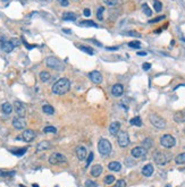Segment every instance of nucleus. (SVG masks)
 <instances>
[{
	"instance_id": "aec40b11",
	"label": "nucleus",
	"mask_w": 185,
	"mask_h": 187,
	"mask_svg": "<svg viewBox=\"0 0 185 187\" xmlns=\"http://www.w3.org/2000/svg\"><path fill=\"white\" fill-rule=\"evenodd\" d=\"M153 166L151 163L146 164L143 168H142V175L146 176V177H150V176L153 174Z\"/></svg>"
},
{
	"instance_id": "39448f33",
	"label": "nucleus",
	"mask_w": 185,
	"mask_h": 187,
	"mask_svg": "<svg viewBox=\"0 0 185 187\" xmlns=\"http://www.w3.org/2000/svg\"><path fill=\"white\" fill-rule=\"evenodd\" d=\"M149 119H150V123L159 129H163V128L166 127V120L157 113H151L149 116Z\"/></svg>"
},
{
	"instance_id": "72a5a7b5",
	"label": "nucleus",
	"mask_w": 185,
	"mask_h": 187,
	"mask_svg": "<svg viewBox=\"0 0 185 187\" xmlns=\"http://www.w3.org/2000/svg\"><path fill=\"white\" fill-rule=\"evenodd\" d=\"M153 8H155V10L159 13V11H161L163 9V5H161V2L159 1V0H155L153 1Z\"/></svg>"
},
{
	"instance_id": "5fc2aeb1",
	"label": "nucleus",
	"mask_w": 185,
	"mask_h": 187,
	"mask_svg": "<svg viewBox=\"0 0 185 187\" xmlns=\"http://www.w3.org/2000/svg\"><path fill=\"white\" fill-rule=\"evenodd\" d=\"M181 42H182V43L185 45V38H181Z\"/></svg>"
},
{
	"instance_id": "a19ab883",
	"label": "nucleus",
	"mask_w": 185,
	"mask_h": 187,
	"mask_svg": "<svg viewBox=\"0 0 185 187\" xmlns=\"http://www.w3.org/2000/svg\"><path fill=\"white\" fill-rule=\"evenodd\" d=\"M114 187H126V181L124 179H119V180L116 181V184H115Z\"/></svg>"
},
{
	"instance_id": "c85d7f7f",
	"label": "nucleus",
	"mask_w": 185,
	"mask_h": 187,
	"mask_svg": "<svg viewBox=\"0 0 185 187\" xmlns=\"http://www.w3.org/2000/svg\"><path fill=\"white\" fill-rule=\"evenodd\" d=\"M129 123H131V125L137 126V127H141V126H142V120H141V118L139 117V116H136V117H134V118H132Z\"/></svg>"
},
{
	"instance_id": "393cba45",
	"label": "nucleus",
	"mask_w": 185,
	"mask_h": 187,
	"mask_svg": "<svg viewBox=\"0 0 185 187\" xmlns=\"http://www.w3.org/2000/svg\"><path fill=\"white\" fill-rule=\"evenodd\" d=\"M79 26H83V27H99L98 24L93 21H82L79 23Z\"/></svg>"
},
{
	"instance_id": "864d4df0",
	"label": "nucleus",
	"mask_w": 185,
	"mask_h": 187,
	"mask_svg": "<svg viewBox=\"0 0 185 187\" xmlns=\"http://www.w3.org/2000/svg\"><path fill=\"white\" fill-rule=\"evenodd\" d=\"M64 32H65V33H67V34L72 33V31H71V30H68V28H64Z\"/></svg>"
},
{
	"instance_id": "bb28decb",
	"label": "nucleus",
	"mask_w": 185,
	"mask_h": 187,
	"mask_svg": "<svg viewBox=\"0 0 185 187\" xmlns=\"http://www.w3.org/2000/svg\"><path fill=\"white\" fill-rule=\"evenodd\" d=\"M142 146L148 151L149 149H151V147L153 146V141H152L151 138H146L144 141L142 142Z\"/></svg>"
},
{
	"instance_id": "4c0bfd02",
	"label": "nucleus",
	"mask_w": 185,
	"mask_h": 187,
	"mask_svg": "<svg viewBox=\"0 0 185 187\" xmlns=\"http://www.w3.org/2000/svg\"><path fill=\"white\" fill-rule=\"evenodd\" d=\"M103 181H105V184H107V185H110V184H112L115 181V177L112 175H108L106 176V178L103 179Z\"/></svg>"
},
{
	"instance_id": "2eb2a0df",
	"label": "nucleus",
	"mask_w": 185,
	"mask_h": 187,
	"mask_svg": "<svg viewBox=\"0 0 185 187\" xmlns=\"http://www.w3.org/2000/svg\"><path fill=\"white\" fill-rule=\"evenodd\" d=\"M124 93V86L122 84H119V83H117V84L112 85L111 87V94L115 98H119V96H122Z\"/></svg>"
},
{
	"instance_id": "49530a36",
	"label": "nucleus",
	"mask_w": 185,
	"mask_h": 187,
	"mask_svg": "<svg viewBox=\"0 0 185 187\" xmlns=\"http://www.w3.org/2000/svg\"><path fill=\"white\" fill-rule=\"evenodd\" d=\"M9 41H10L11 43H13V45H14V47H18V45L21 44V42H19V40H18V39H16V38H14V39H10V40H9Z\"/></svg>"
},
{
	"instance_id": "6e6552de",
	"label": "nucleus",
	"mask_w": 185,
	"mask_h": 187,
	"mask_svg": "<svg viewBox=\"0 0 185 187\" xmlns=\"http://www.w3.org/2000/svg\"><path fill=\"white\" fill-rule=\"evenodd\" d=\"M117 142L118 145L120 147H126L129 144V134L124 130H120L118 132V136H117Z\"/></svg>"
},
{
	"instance_id": "e433bc0d",
	"label": "nucleus",
	"mask_w": 185,
	"mask_h": 187,
	"mask_svg": "<svg viewBox=\"0 0 185 187\" xmlns=\"http://www.w3.org/2000/svg\"><path fill=\"white\" fill-rule=\"evenodd\" d=\"M129 48H133V49H140L141 42L140 41H132V42H129Z\"/></svg>"
},
{
	"instance_id": "c03bdc74",
	"label": "nucleus",
	"mask_w": 185,
	"mask_h": 187,
	"mask_svg": "<svg viewBox=\"0 0 185 187\" xmlns=\"http://www.w3.org/2000/svg\"><path fill=\"white\" fill-rule=\"evenodd\" d=\"M165 19V16H158L156 17V18H153V19H151L150 21V24H153V23H158V22H160V21H163Z\"/></svg>"
},
{
	"instance_id": "7c9ffc66",
	"label": "nucleus",
	"mask_w": 185,
	"mask_h": 187,
	"mask_svg": "<svg viewBox=\"0 0 185 187\" xmlns=\"http://www.w3.org/2000/svg\"><path fill=\"white\" fill-rule=\"evenodd\" d=\"M102 1L109 7H116L120 4V0H102Z\"/></svg>"
},
{
	"instance_id": "f704fd0d",
	"label": "nucleus",
	"mask_w": 185,
	"mask_h": 187,
	"mask_svg": "<svg viewBox=\"0 0 185 187\" xmlns=\"http://www.w3.org/2000/svg\"><path fill=\"white\" fill-rule=\"evenodd\" d=\"M43 132H45V134H50V133H52V134H56L57 128L56 127H53V126H47L45 129H43Z\"/></svg>"
},
{
	"instance_id": "8fccbe9b",
	"label": "nucleus",
	"mask_w": 185,
	"mask_h": 187,
	"mask_svg": "<svg viewBox=\"0 0 185 187\" xmlns=\"http://www.w3.org/2000/svg\"><path fill=\"white\" fill-rule=\"evenodd\" d=\"M83 14H84V16L89 17L91 15V10L89 9V8H85V9H84V13H83Z\"/></svg>"
},
{
	"instance_id": "a211bd4d",
	"label": "nucleus",
	"mask_w": 185,
	"mask_h": 187,
	"mask_svg": "<svg viewBox=\"0 0 185 187\" xmlns=\"http://www.w3.org/2000/svg\"><path fill=\"white\" fill-rule=\"evenodd\" d=\"M62 19L67 21V22H74V21L77 19V15L75 13H73V11H66L62 15Z\"/></svg>"
},
{
	"instance_id": "37998d69",
	"label": "nucleus",
	"mask_w": 185,
	"mask_h": 187,
	"mask_svg": "<svg viewBox=\"0 0 185 187\" xmlns=\"http://www.w3.org/2000/svg\"><path fill=\"white\" fill-rule=\"evenodd\" d=\"M0 174L2 177H10V176L15 175V171H1Z\"/></svg>"
},
{
	"instance_id": "4d7b16f0",
	"label": "nucleus",
	"mask_w": 185,
	"mask_h": 187,
	"mask_svg": "<svg viewBox=\"0 0 185 187\" xmlns=\"http://www.w3.org/2000/svg\"><path fill=\"white\" fill-rule=\"evenodd\" d=\"M43 1H51V0H43Z\"/></svg>"
},
{
	"instance_id": "b1692460",
	"label": "nucleus",
	"mask_w": 185,
	"mask_h": 187,
	"mask_svg": "<svg viewBox=\"0 0 185 187\" xmlns=\"http://www.w3.org/2000/svg\"><path fill=\"white\" fill-rule=\"evenodd\" d=\"M174 120L176 123H185V111H178L175 113Z\"/></svg>"
},
{
	"instance_id": "f257e3e1",
	"label": "nucleus",
	"mask_w": 185,
	"mask_h": 187,
	"mask_svg": "<svg viewBox=\"0 0 185 187\" xmlns=\"http://www.w3.org/2000/svg\"><path fill=\"white\" fill-rule=\"evenodd\" d=\"M71 89V82L67 78H60L52 85V93L56 95L66 94Z\"/></svg>"
},
{
	"instance_id": "c756f323",
	"label": "nucleus",
	"mask_w": 185,
	"mask_h": 187,
	"mask_svg": "<svg viewBox=\"0 0 185 187\" xmlns=\"http://www.w3.org/2000/svg\"><path fill=\"white\" fill-rule=\"evenodd\" d=\"M175 162L177 164H185V153H181L175 158Z\"/></svg>"
},
{
	"instance_id": "6ab92c4d",
	"label": "nucleus",
	"mask_w": 185,
	"mask_h": 187,
	"mask_svg": "<svg viewBox=\"0 0 185 187\" xmlns=\"http://www.w3.org/2000/svg\"><path fill=\"white\" fill-rule=\"evenodd\" d=\"M51 146V144H50V142H48V141H42V142H40L39 144L36 145V151L38 152H41V151H45V150H49Z\"/></svg>"
},
{
	"instance_id": "412c9836",
	"label": "nucleus",
	"mask_w": 185,
	"mask_h": 187,
	"mask_svg": "<svg viewBox=\"0 0 185 187\" xmlns=\"http://www.w3.org/2000/svg\"><path fill=\"white\" fill-rule=\"evenodd\" d=\"M102 174V166L101 164H94L91 168V175L93 177H99Z\"/></svg>"
},
{
	"instance_id": "09e8293b",
	"label": "nucleus",
	"mask_w": 185,
	"mask_h": 187,
	"mask_svg": "<svg viewBox=\"0 0 185 187\" xmlns=\"http://www.w3.org/2000/svg\"><path fill=\"white\" fill-rule=\"evenodd\" d=\"M92 160H93V152H90V154H89V158H88V160H86V167H88V166H90Z\"/></svg>"
},
{
	"instance_id": "a18cd8bd",
	"label": "nucleus",
	"mask_w": 185,
	"mask_h": 187,
	"mask_svg": "<svg viewBox=\"0 0 185 187\" xmlns=\"http://www.w3.org/2000/svg\"><path fill=\"white\" fill-rule=\"evenodd\" d=\"M58 4L62 6V7H67L69 6V0H57Z\"/></svg>"
},
{
	"instance_id": "423d86ee",
	"label": "nucleus",
	"mask_w": 185,
	"mask_h": 187,
	"mask_svg": "<svg viewBox=\"0 0 185 187\" xmlns=\"http://www.w3.org/2000/svg\"><path fill=\"white\" fill-rule=\"evenodd\" d=\"M160 144H161L163 147H166V149H170V147L175 146L176 140H175L174 136L169 135V134H166V135L161 136V138H160Z\"/></svg>"
},
{
	"instance_id": "7ed1b4c3",
	"label": "nucleus",
	"mask_w": 185,
	"mask_h": 187,
	"mask_svg": "<svg viewBox=\"0 0 185 187\" xmlns=\"http://www.w3.org/2000/svg\"><path fill=\"white\" fill-rule=\"evenodd\" d=\"M170 160V154L163 151H156L153 153V161L158 164V166H165L167 164Z\"/></svg>"
},
{
	"instance_id": "f3484780",
	"label": "nucleus",
	"mask_w": 185,
	"mask_h": 187,
	"mask_svg": "<svg viewBox=\"0 0 185 187\" xmlns=\"http://www.w3.org/2000/svg\"><path fill=\"white\" fill-rule=\"evenodd\" d=\"M76 157L79 161H83L86 158V149L84 146H77L76 147Z\"/></svg>"
},
{
	"instance_id": "6e6d98bb",
	"label": "nucleus",
	"mask_w": 185,
	"mask_h": 187,
	"mask_svg": "<svg viewBox=\"0 0 185 187\" xmlns=\"http://www.w3.org/2000/svg\"><path fill=\"white\" fill-rule=\"evenodd\" d=\"M33 187H39V186H38L36 184H33Z\"/></svg>"
},
{
	"instance_id": "f8f14e48",
	"label": "nucleus",
	"mask_w": 185,
	"mask_h": 187,
	"mask_svg": "<svg viewBox=\"0 0 185 187\" xmlns=\"http://www.w3.org/2000/svg\"><path fill=\"white\" fill-rule=\"evenodd\" d=\"M13 126H14V128H16L18 130L24 129L26 127V121H25L24 117H18V116L15 117L13 119Z\"/></svg>"
},
{
	"instance_id": "ddd939ff",
	"label": "nucleus",
	"mask_w": 185,
	"mask_h": 187,
	"mask_svg": "<svg viewBox=\"0 0 185 187\" xmlns=\"http://www.w3.org/2000/svg\"><path fill=\"white\" fill-rule=\"evenodd\" d=\"M0 43H1V49H2V51H5L7 53L11 52V51L14 50V48H15L10 41L6 40L5 38H1V39H0Z\"/></svg>"
},
{
	"instance_id": "79ce46f5",
	"label": "nucleus",
	"mask_w": 185,
	"mask_h": 187,
	"mask_svg": "<svg viewBox=\"0 0 185 187\" xmlns=\"http://www.w3.org/2000/svg\"><path fill=\"white\" fill-rule=\"evenodd\" d=\"M85 186L86 187H98V184H97L95 181L88 179V180L85 181Z\"/></svg>"
},
{
	"instance_id": "cd10ccee",
	"label": "nucleus",
	"mask_w": 185,
	"mask_h": 187,
	"mask_svg": "<svg viewBox=\"0 0 185 187\" xmlns=\"http://www.w3.org/2000/svg\"><path fill=\"white\" fill-rule=\"evenodd\" d=\"M42 110H43V112L45 115H53L55 113V109L51 107L50 104H45L43 107H42Z\"/></svg>"
},
{
	"instance_id": "2f4dec72",
	"label": "nucleus",
	"mask_w": 185,
	"mask_h": 187,
	"mask_svg": "<svg viewBox=\"0 0 185 187\" xmlns=\"http://www.w3.org/2000/svg\"><path fill=\"white\" fill-rule=\"evenodd\" d=\"M142 10H143V13L146 14V16H151L152 15V10L150 9V7L146 5V4H143V5H142Z\"/></svg>"
},
{
	"instance_id": "13d9d810",
	"label": "nucleus",
	"mask_w": 185,
	"mask_h": 187,
	"mask_svg": "<svg viewBox=\"0 0 185 187\" xmlns=\"http://www.w3.org/2000/svg\"><path fill=\"white\" fill-rule=\"evenodd\" d=\"M166 187H172V186H170V185H167V186H166Z\"/></svg>"
},
{
	"instance_id": "473e14b6",
	"label": "nucleus",
	"mask_w": 185,
	"mask_h": 187,
	"mask_svg": "<svg viewBox=\"0 0 185 187\" xmlns=\"http://www.w3.org/2000/svg\"><path fill=\"white\" fill-rule=\"evenodd\" d=\"M79 50H82L83 52H86V53H89V55H93L94 52H93V50H92V48H90V47H84V45H79Z\"/></svg>"
},
{
	"instance_id": "3c124183",
	"label": "nucleus",
	"mask_w": 185,
	"mask_h": 187,
	"mask_svg": "<svg viewBox=\"0 0 185 187\" xmlns=\"http://www.w3.org/2000/svg\"><path fill=\"white\" fill-rule=\"evenodd\" d=\"M107 50H110V51H116V50H118V47H108V48H106Z\"/></svg>"
},
{
	"instance_id": "9d476101",
	"label": "nucleus",
	"mask_w": 185,
	"mask_h": 187,
	"mask_svg": "<svg viewBox=\"0 0 185 187\" xmlns=\"http://www.w3.org/2000/svg\"><path fill=\"white\" fill-rule=\"evenodd\" d=\"M131 154H132L133 158L142 159L146 155V150L143 146H136V147H134V149H132Z\"/></svg>"
},
{
	"instance_id": "dca6fc26",
	"label": "nucleus",
	"mask_w": 185,
	"mask_h": 187,
	"mask_svg": "<svg viewBox=\"0 0 185 187\" xmlns=\"http://www.w3.org/2000/svg\"><path fill=\"white\" fill-rule=\"evenodd\" d=\"M119 129H120V123H118V121H112L110 126H109V133L112 136L117 135Z\"/></svg>"
},
{
	"instance_id": "f03ea898",
	"label": "nucleus",
	"mask_w": 185,
	"mask_h": 187,
	"mask_svg": "<svg viewBox=\"0 0 185 187\" xmlns=\"http://www.w3.org/2000/svg\"><path fill=\"white\" fill-rule=\"evenodd\" d=\"M45 64H47V66L51 69H53V70H57V72H62L64 69H65V66H64V64H62L58 58L53 56H50L48 57L47 59H45Z\"/></svg>"
},
{
	"instance_id": "58836bf2",
	"label": "nucleus",
	"mask_w": 185,
	"mask_h": 187,
	"mask_svg": "<svg viewBox=\"0 0 185 187\" xmlns=\"http://www.w3.org/2000/svg\"><path fill=\"white\" fill-rule=\"evenodd\" d=\"M103 11H105V8L103 7H99V9L97 11V17L99 21H102L103 19Z\"/></svg>"
},
{
	"instance_id": "5701e85b",
	"label": "nucleus",
	"mask_w": 185,
	"mask_h": 187,
	"mask_svg": "<svg viewBox=\"0 0 185 187\" xmlns=\"http://www.w3.org/2000/svg\"><path fill=\"white\" fill-rule=\"evenodd\" d=\"M1 110H2V112L5 113V115H10L13 112V106H11L9 102H5L2 106H1Z\"/></svg>"
},
{
	"instance_id": "4468645a",
	"label": "nucleus",
	"mask_w": 185,
	"mask_h": 187,
	"mask_svg": "<svg viewBox=\"0 0 185 187\" xmlns=\"http://www.w3.org/2000/svg\"><path fill=\"white\" fill-rule=\"evenodd\" d=\"M89 78L92 81V83H94V84H100L101 82H102V75H101L100 72H98V70H92L89 73Z\"/></svg>"
},
{
	"instance_id": "1a4fd4ad",
	"label": "nucleus",
	"mask_w": 185,
	"mask_h": 187,
	"mask_svg": "<svg viewBox=\"0 0 185 187\" xmlns=\"http://www.w3.org/2000/svg\"><path fill=\"white\" fill-rule=\"evenodd\" d=\"M35 136H36V133L32 129H26L24 130L22 133V135L19 136V137H17V140H19V138H22V141L24 142H32L35 138Z\"/></svg>"
},
{
	"instance_id": "4be33fe9",
	"label": "nucleus",
	"mask_w": 185,
	"mask_h": 187,
	"mask_svg": "<svg viewBox=\"0 0 185 187\" xmlns=\"http://www.w3.org/2000/svg\"><path fill=\"white\" fill-rule=\"evenodd\" d=\"M108 169L110 170V171H115V172H118V171H120L122 169V164L117 162V161H111L110 163L108 164Z\"/></svg>"
},
{
	"instance_id": "9b49d317",
	"label": "nucleus",
	"mask_w": 185,
	"mask_h": 187,
	"mask_svg": "<svg viewBox=\"0 0 185 187\" xmlns=\"http://www.w3.org/2000/svg\"><path fill=\"white\" fill-rule=\"evenodd\" d=\"M14 109L18 117H24L26 115V108L24 106V103H22L21 101L14 102Z\"/></svg>"
},
{
	"instance_id": "de8ad7c7",
	"label": "nucleus",
	"mask_w": 185,
	"mask_h": 187,
	"mask_svg": "<svg viewBox=\"0 0 185 187\" xmlns=\"http://www.w3.org/2000/svg\"><path fill=\"white\" fill-rule=\"evenodd\" d=\"M142 68H143V70H149V69L151 68V64H150V62H144V64L142 65Z\"/></svg>"
},
{
	"instance_id": "603ef678",
	"label": "nucleus",
	"mask_w": 185,
	"mask_h": 187,
	"mask_svg": "<svg viewBox=\"0 0 185 187\" xmlns=\"http://www.w3.org/2000/svg\"><path fill=\"white\" fill-rule=\"evenodd\" d=\"M136 55H137V56H146V51H137Z\"/></svg>"
},
{
	"instance_id": "c9c22d12",
	"label": "nucleus",
	"mask_w": 185,
	"mask_h": 187,
	"mask_svg": "<svg viewBox=\"0 0 185 187\" xmlns=\"http://www.w3.org/2000/svg\"><path fill=\"white\" fill-rule=\"evenodd\" d=\"M26 151H27V147H22V149L16 150V151H11V153L15 154V155H17V157H21V155H23Z\"/></svg>"
},
{
	"instance_id": "bf43d9fd",
	"label": "nucleus",
	"mask_w": 185,
	"mask_h": 187,
	"mask_svg": "<svg viewBox=\"0 0 185 187\" xmlns=\"http://www.w3.org/2000/svg\"><path fill=\"white\" fill-rule=\"evenodd\" d=\"M2 1H9V0H2Z\"/></svg>"
},
{
	"instance_id": "0eeeda50",
	"label": "nucleus",
	"mask_w": 185,
	"mask_h": 187,
	"mask_svg": "<svg viewBox=\"0 0 185 187\" xmlns=\"http://www.w3.org/2000/svg\"><path fill=\"white\" fill-rule=\"evenodd\" d=\"M67 161L66 157L62 154V153H52L50 157H49V163L50 164H60L65 163Z\"/></svg>"
},
{
	"instance_id": "a878e982",
	"label": "nucleus",
	"mask_w": 185,
	"mask_h": 187,
	"mask_svg": "<svg viewBox=\"0 0 185 187\" xmlns=\"http://www.w3.org/2000/svg\"><path fill=\"white\" fill-rule=\"evenodd\" d=\"M39 76H40V79H41V82H43V83H45V82H48V81L50 79V77H51L50 73H48V72H45V70H43V72H41Z\"/></svg>"
},
{
	"instance_id": "ea45409f",
	"label": "nucleus",
	"mask_w": 185,
	"mask_h": 187,
	"mask_svg": "<svg viewBox=\"0 0 185 187\" xmlns=\"http://www.w3.org/2000/svg\"><path fill=\"white\" fill-rule=\"evenodd\" d=\"M126 35H129V36H134V38H141L142 35H141L139 32H136V31H129V32H126Z\"/></svg>"
},
{
	"instance_id": "20e7f679",
	"label": "nucleus",
	"mask_w": 185,
	"mask_h": 187,
	"mask_svg": "<svg viewBox=\"0 0 185 187\" xmlns=\"http://www.w3.org/2000/svg\"><path fill=\"white\" fill-rule=\"evenodd\" d=\"M98 150H99L100 154L105 155V157L109 155L111 153V144H110V142L106 140V138H101L99 143H98Z\"/></svg>"
}]
</instances>
